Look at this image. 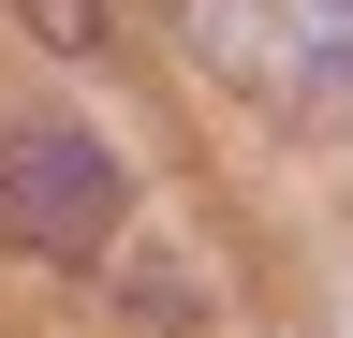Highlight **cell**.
<instances>
[{"instance_id": "obj_1", "label": "cell", "mask_w": 353, "mask_h": 338, "mask_svg": "<svg viewBox=\"0 0 353 338\" xmlns=\"http://www.w3.org/2000/svg\"><path fill=\"white\" fill-rule=\"evenodd\" d=\"M192 59L265 118H353V0H192Z\"/></svg>"}, {"instance_id": "obj_4", "label": "cell", "mask_w": 353, "mask_h": 338, "mask_svg": "<svg viewBox=\"0 0 353 338\" xmlns=\"http://www.w3.org/2000/svg\"><path fill=\"white\" fill-rule=\"evenodd\" d=\"M118 294H132V309H206V294H192V265H176V250H132V265H118Z\"/></svg>"}, {"instance_id": "obj_3", "label": "cell", "mask_w": 353, "mask_h": 338, "mask_svg": "<svg viewBox=\"0 0 353 338\" xmlns=\"http://www.w3.org/2000/svg\"><path fill=\"white\" fill-rule=\"evenodd\" d=\"M15 30H44L59 59H88V45H103V0H15Z\"/></svg>"}, {"instance_id": "obj_2", "label": "cell", "mask_w": 353, "mask_h": 338, "mask_svg": "<svg viewBox=\"0 0 353 338\" xmlns=\"http://www.w3.org/2000/svg\"><path fill=\"white\" fill-rule=\"evenodd\" d=\"M132 221L103 133H74V118H15L0 133V250H44V265H88Z\"/></svg>"}]
</instances>
